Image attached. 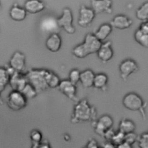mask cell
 <instances>
[{
    "instance_id": "83f0119b",
    "label": "cell",
    "mask_w": 148,
    "mask_h": 148,
    "mask_svg": "<svg viewBox=\"0 0 148 148\" xmlns=\"http://www.w3.org/2000/svg\"><path fill=\"white\" fill-rule=\"evenodd\" d=\"M10 76L6 67H0V86L6 87L9 84Z\"/></svg>"
},
{
    "instance_id": "7a4b0ae2",
    "label": "cell",
    "mask_w": 148,
    "mask_h": 148,
    "mask_svg": "<svg viewBox=\"0 0 148 148\" xmlns=\"http://www.w3.org/2000/svg\"><path fill=\"white\" fill-rule=\"evenodd\" d=\"M102 44L93 33H87L83 42L75 46L72 50V55L79 59H83L87 56L96 53Z\"/></svg>"
},
{
    "instance_id": "3957f363",
    "label": "cell",
    "mask_w": 148,
    "mask_h": 148,
    "mask_svg": "<svg viewBox=\"0 0 148 148\" xmlns=\"http://www.w3.org/2000/svg\"><path fill=\"white\" fill-rule=\"evenodd\" d=\"M49 70L45 68H31L25 73L28 82L40 93L48 89L47 75Z\"/></svg>"
},
{
    "instance_id": "e0dca14e",
    "label": "cell",
    "mask_w": 148,
    "mask_h": 148,
    "mask_svg": "<svg viewBox=\"0 0 148 148\" xmlns=\"http://www.w3.org/2000/svg\"><path fill=\"white\" fill-rule=\"evenodd\" d=\"M62 45V39L58 33L49 34L45 41V46L48 50L56 53L60 50Z\"/></svg>"
},
{
    "instance_id": "7c38bea8",
    "label": "cell",
    "mask_w": 148,
    "mask_h": 148,
    "mask_svg": "<svg viewBox=\"0 0 148 148\" xmlns=\"http://www.w3.org/2000/svg\"><path fill=\"white\" fill-rule=\"evenodd\" d=\"M96 53L98 58L101 62L106 63L110 61L114 55V52L112 48L111 41H108L102 42L100 48Z\"/></svg>"
},
{
    "instance_id": "9a60e30c",
    "label": "cell",
    "mask_w": 148,
    "mask_h": 148,
    "mask_svg": "<svg viewBox=\"0 0 148 148\" xmlns=\"http://www.w3.org/2000/svg\"><path fill=\"white\" fill-rule=\"evenodd\" d=\"M27 82L28 81L25 74L16 71L10 77L9 84L12 90L21 92Z\"/></svg>"
},
{
    "instance_id": "ffe728a7",
    "label": "cell",
    "mask_w": 148,
    "mask_h": 148,
    "mask_svg": "<svg viewBox=\"0 0 148 148\" xmlns=\"http://www.w3.org/2000/svg\"><path fill=\"white\" fill-rule=\"evenodd\" d=\"M95 74L91 69H86L80 72L79 82L83 88H90L93 86Z\"/></svg>"
},
{
    "instance_id": "44dd1931",
    "label": "cell",
    "mask_w": 148,
    "mask_h": 148,
    "mask_svg": "<svg viewBox=\"0 0 148 148\" xmlns=\"http://www.w3.org/2000/svg\"><path fill=\"white\" fill-rule=\"evenodd\" d=\"M112 30L113 27L110 23H105L101 24L93 34L98 39L102 42L105 41L108 36L111 34Z\"/></svg>"
},
{
    "instance_id": "4fadbf2b",
    "label": "cell",
    "mask_w": 148,
    "mask_h": 148,
    "mask_svg": "<svg viewBox=\"0 0 148 148\" xmlns=\"http://www.w3.org/2000/svg\"><path fill=\"white\" fill-rule=\"evenodd\" d=\"M91 8L95 14H111L112 12V1L91 0Z\"/></svg>"
},
{
    "instance_id": "ba28073f",
    "label": "cell",
    "mask_w": 148,
    "mask_h": 148,
    "mask_svg": "<svg viewBox=\"0 0 148 148\" xmlns=\"http://www.w3.org/2000/svg\"><path fill=\"white\" fill-rule=\"evenodd\" d=\"M138 70L137 63L133 59H127L123 60L119 66L120 76L122 80L125 81L128 78Z\"/></svg>"
},
{
    "instance_id": "ac0fdd59",
    "label": "cell",
    "mask_w": 148,
    "mask_h": 148,
    "mask_svg": "<svg viewBox=\"0 0 148 148\" xmlns=\"http://www.w3.org/2000/svg\"><path fill=\"white\" fill-rule=\"evenodd\" d=\"M23 8L27 13L34 15L43 11L46 8V5L41 0H27Z\"/></svg>"
},
{
    "instance_id": "5bb4252c",
    "label": "cell",
    "mask_w": 148,
    "mask_h": 148,
    "mask_svg": "<svg viewBox=\"0 0 148 148\" xmlns=\"http://www.w3.org/2000/svg\"><path fill=\"white\" fill-rule=\"evenodd\" d=\"M110 24L113 28L123 30L129 28L132 25V20L127 15L119 14L113 17Z\"/></svg>"
},
{
    "instance_id": "836d02e7",
    "label": "cell",
    "mask_w": 148,
    "mask_h": 148,
    "mask_svg": "<svg viewBox=\"0 0 148 148\" xmlns=\"http://www.w3.org/2000/svg\"><path fill=\"white\" fill-rule=\"evenodd\" d=\"M31 148H51V147L48 140H42L40 142L32 143Z\"/></svg>"
},
{
    "instance_id": "8fae6325",
    "label": "cell",
    "mask_w": 148,
    "mask_h": 148,
    "mask_svg": "<svg viewBox=\"0 0 148 148\" xmlns=\"http://www.w3.org/2000/svg\"><path fill=\"white\" fill-rule=\"evenodd\" d=\"M25 63L26 57L25 55L20 51H16L11 56L8 66L16 71L23 73L25 68Z\"/></svg>"
},
{
    "instance_id": "f546056e",
    "label": "cell",
    "mask_w": 148,
    "mask_h": 148,
    "mask_svg": "<svg viewBox=\"0 0 148 148\" xmlns=\"http://www.w3.org/2000/svg\"><path fill=\"white\" fill-rule=\"evenodd\" d=\"M80 77V71L77 68L72 69L69 73L68 80L73 84L76 85L79 82Z\"/></svg>"
},
{
    "instance_id": "30bf717a",
    "label": "cell",
    "mask_w": 148,
    "mask_h": 148,
    "mask_svg": "<svg viewBox=\"0 0 148 148\" xmlns=\"http://www.w3.org/2000/svg\"><path fill=\"white\" fill-rule=\"evenodd\" d=\"M58 89L62 94L70 100L75 102L77 101L76 85L72 84L68 79L61 80Z\"/></svg>"
},
{
    "instance_id": "8992f818",
    "label": "cell",
    "mask_w": 148,
    "mask_h": 148,
    "mask_svg": "<svg viewBox=\"0 0 148 148\" xmlns=\"http://www.w3.org/2000/svg\"><path fill=\"white\" fill-rule=\"evenodd\" d=\"M57 21L60 28H62L67 34H73L76 29L73 24V15L72 10L68 8L62 10L61 15L57 19Z\"/></svg>"
},
{
    "instance_id": "7402d4cb",
    "label": "cell",
    "mask_w": 148,
    "mask_h": 148,
    "mask_svg": "<svg viewBox=\"0 0 148 148\" xmlns=\"http://www.w3.org/2000/svg\"><path fill=\"white\" fill-rule=\"evenodd\" d=\"M108 81V77L105 73H99L95 74L93 82V87L97 89L105 91L107 89Z\"/></svg>"
},
{
    "instance_id": "4316f807",
    "label": "cell",
    "mask_w": 148,
    "mask_h": 148,
    "mask_svg": "<svg viewBox=\"0 0 148 148\" xmlns=\"http://www.w3.org/2000/svg\"><path fill=\"white\" fill-rule=\"evenodd\" d=\"M21 92L27 99V100L35 98L38 93L35 89L28 82L27 83Z\"/></svg>"
},
{
    "instance_id": "d590c367",
    "label": "cell",
    "mask_w": 148,
    "mask_h": 148,
    "mask_svg": "<svg viewBox=\"0 0 148 148\" xmlns=\"http://www.w3.org/2000/svg\"><path fill=\"white\" fill-rule=\"evenodd\" d=\"M86 148H99V146L97 143V142L94 139H90L88 141Z\"/></svg>"
},
{
    "instance_id": "6da1fadb",
    "label": "cell",
    "mask_w": 148,
    "mask_h": 148,
    "mask_svg": "<svg viewBox=\"0 0 148 148\" xmlns=\"http://www.w3.org/2000/svg\"><path fill=\"white\" fill-rule=\"evenodd\" d=\"M97 112L86 99L77 100L74 106L71 115V122L77 124L96 120Z\"/></svg>"
},
{
    "instance_id": "d6a6232c",
    "label": "cell",
    "mask_w": 148,
    "mask_h": 148,
    "mask_svg": "<svg viewBox=\"0 0 148 148\" xmlns=\"http://www.w3.org/2000/svg\"><path fill=\"white\" fill-rule=\"evenodd\" d=\"M138 136L134 132H130L127 134H125L124 136V142L133 145L135 142H137Z\"/></svg>"
},
{
    "instance_id": "d6986e66",
    "label": "cell",
    "mask_w": 148,
    "mask_h": 148,
    "mask_svg": "<svg viewBox=\"0 0 148 148\" xmlns=\"http://www.w3.org/2000/svg\"><path fill=\"white\" fill-rule=\"evenodd\" d=\"M9 14L12 20L15 21H21L25 20L27 13L24 8L14 3L10 8Z\"/></svg>"
},
{
    "instance_id": "9c48e42d",
    "label": "cell",
    "mask_w": 148,
    "mask_h": 148,
    "mask_svg": "<svg viewBox=\"0 0 148 148\" xmlns=\"http://www.w3.org/2000/svg\"><path fill=\"white\" fill-rule=\"evenodd\" d=\"M95 15L96 14L91 8L82 5L79 12L77 20L78 25L83 28L88 27L95 19Z\"/></svg>"
},
{
    "instance_id": "60d3db41",
    "label": "cell",
    "mask_w": 148,
    "mask_h": 148,
    "mask_svg": "<svg viewBox=\"0 0 148 148\" xmlns=\"http://www.w3.org/2000/svg\"><path fill=\"white\" fill-rule=\"evenodd\" d=\"M84 148H86V147H84Z\"/></svg>"
},
{
    "instance_id": "1f68e13d",
    "label": "cell",
    "mask_w": 148,
    "mask_h": 148,
    "mask_svg": "<svg viewBox=\"0 0 148 148\" xmlns=\"http://www.w3.org/2000/svg\"><path fill=\"white\" fill-rule=\"evenodd\" d=\"M124 136L125 134L119 131H117L115 132L114 135H113L112 139L110 140V142H112L114 145L116 146L117 145L124 142Z\"/></svg>"
},
{
    "instance_id": "2e32d148",
    "label": "cell",
    "mask_w": 148,
    "mask_h": 148,
    "mask_svg": "<svg viewBox=\"0 0 148 148\" xmlns=\"http://www.w3.org/2000/svg\"><path fill=\"white\" fill-rule=\"evenodd\" d=\"M40 30L49 34L55 33H58L60 28L58 25L57 19L53 16H46L43 18L40 23Z\"/></svg>"
},
{
    "instance_id": "f1b7e54d",
    "label": "cell",
    "mask_w": 148,
    "mask_h": 148,
    "mask_svg": "<svg viewBox=\"0 0 148 148\" xmlns=\"http://www.w3.org/2000/svg\"><path fill=\"white\" fill-rule=\"evenodd\" d=\"M136 142L139 148H148V132H143L138 136Z\"/></svg>"
},
{
    "instance_id": "5b68a950",
    "label": "cell",
    "mask_w": 148,
    "mask_h": 148,
    "mask_svg": "<svg viewBox=\"0 0 148 148\" xmlns=\"http://www.w3.org/2000/svg\"><path fill=\"white\" fill-rule=\"evenodd\" d=\"M27 100V99L21 92L12 90L7 96L6 103L12 110L17 111L26 107Z\"/></svg>"
},
{
    "instance_id": "e575fe53",
    "label": "cell",
    "mask_w": 148,
    "mask_h": 148,
    "mask_svg": "<svg viewBox=\"0 0 148 148\" xmlns=\"http://www.w3.org/2000/svg\"><path fill=\"white\" fill-rule=\"evenodd\" d=\"M115 132H115V131H114V129H113L112 128L109 129V130H108V131L104 133L103 137L107 141L110 142V140H111V139H112V138H113V135H114Z\"/></svg>"
},
{
    "instance_id": "cb8c5ba5",
    "label": "cell",
    "mask_w": 148,
    "mask_h": 148,
    "mask_svg": "<svg viewBox=\"0 0 148 148\" xmlns=\"http://www.w3.org/2000/svg\"><path fill=\"white\" fill-rule=\"evenodd\" d=\"M135 41L143 48H148V34H146L139 28H138L134 33Z\"/></svg>"
},
{
    "instance_id": "52a82bcc",
    "label": "cell",
    "mask_w": 148,
    "mask_h": 148,
    "mask_svg": "<svg viewBox=\"0 0 148 148\" xmlns=\"http://www.w3.org/2000/svg\"><path fill=\"white\" fill-rule=\"evenodd\" d=\"M113 125V120L108 114H103L97 120L93 121V128L95 133L102 137L108 130L112 128Z\"/></svg>"
},
{
    "instance_id": "74e56055",
    "label": "cell",
    "mask_w": 148,
    "mask_h": 148,
    "mask_svg": "<svg viewBox=\"0 0 148 148\" xmlns=\"http://www.w3.org/2000/svg\"><path fill=\"white\" fill-rule=\"evenodd\" d=\"M116 148H133V147H132V145L125 142H123L117 145L116 146Z\"/></svg>"
},
{
    "instance_id": "d4e9b609",
    "label": "cell",
    "mask_w": 148,
    "mask_h": 148,
    "mask_svg": "<svg viewBox=\"0 0 148 148\" xmlns=\"http://www.w3.org/2000/svg\"><path fill=\"white\" fill-rule=\"evenodd\" d=\"M46 80L48 88L51 89L58 88L61 82V80L59 76L54 72L49 70L47 75Z\"/></svg>"
},
{
    "instance_id": "8d00e7d4",
    "label": "cell",
    "mask_w": 148,
    "mask_h": 148,
    "mask_svg": "<svg viewBox=\"0 0 148 148\" xmlns=\"http://www.w3.org/2000/svg\"><path fill=\"white\" fill-rule=\"evenodd\" d=\"M139 28L143 32L148 34V21H142V23L140 24Z\"/></svg>"
},
{
    "instance_id": "f35d334b",
    "label": "cell",
    "mask_w": 148,
    "mask_h": 148,
    "mask_svg": "<svg viewBox=\"0 0 148 148\" xmlns=\"http://www.w3.org/2000/svg\"><path fill=\"white\" fill-rule=\"evenodd\" d=\"M5 87H3V86H0V104H3V100L2 99V96H1V94L2 92L5 90Z\"/></svg>"
},
{
    "instance_id": "603a6c76",
    "label": "cell",
    "mask_w": 148,
    "mask_h": 148,
    "mask_svg": "<svg viewBox=\"0 0 148 148\" xmlns=\"http://www.w3.org/2000/svg\"><path fill=\"white\" fill-rule=\"evenodd\" d=\"M136 125L134 122L127 118H123L121 120L119 124L118 131L121 132L124 134H127L135 131Z\"/></svg>"
},
{
    "instance_id": "ab89813d",
    "label": "cell",
    "mask_w": 148,
    "mask_h": 148,
    "mask_svg": "<svg viewBox=\"0 0 148 148\" xmlns=\"http://www.w3.org/2000/svg\"><path fill=\"white\" fill-rule=\"evenodd\" d=\"M1 2H0V8H1Z\"/></svg>"
},
{
    "instance_id": "277c9868",
    "label": "cell",
    "mask_w": 148,
    "mask_h": 148,
    "mask_svg": "<svg viewBox=\"0 0 148 148\" xmlns=\"http://www.w3.org/2000/svg\"><path fill=\"white\" fill-rule=\"evenodd\" d=\"M123 106L132 111H139L143 117L145 116V104L142 97L135 92L126 93L122 99Z\"/></svg>"
},
{
    "instance_id": "484cf974",
    "label": "cell",
    "mask_w": 148,
    "mask_h": 148,
    "mask_svg": "<svg viewBox=\"0 0 148 148\" xmlns=\"http://www.w3.org/2000/svg\"><path fill=\"white\" fill-rule=\"evenodd\" d=\"M136 17L140 21H148V1L143 3L136 10Z\"/></svg>"
},
{
    "instance_id": "4dcf8cb0",
    "label": "cell",
    "mask_w": 148,
    "mask_h": 148,
    "mask_svg": "<svg viewBox=\"0 0 148 148\" xmlns=\"http://www.w3.org/2000/svg\"><path fill=\"white\" fill-rule=\"evenodd\" d=\"M29 138L32 143H38L43 140L42 133L38 129H32L30 132Z\"/></svg>"
}]
</instances>
